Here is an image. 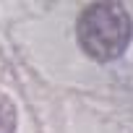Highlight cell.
<instances>
[{"mask_svg":"<svg viewBox=\"0 0 133 133\" xmlns=\"http://www.w3.org/2000/svg\"><path fill=\"white\" fill-rule=\"evenodd\" d=\"M76 34L89 57L115 60L130 42V16L117 3H94L78 16Z\"/></svg>","mask_w":133,"mask_h":133,"instance_id":"obj_1","label":"cell"},{"mask_svg":"<svg viewBox=\"0 0 133 133\" xmlns=\"http://www.w3.org/2000/svg\"><path fill=\"white\" fill-rule=\"evenodd\" d=\"M0 133H16V107L0 91Z\"/></svg>","mask_w":133,"mask_h":133,"instance_id":"obj_2","label":"cell"}]
</instances>
